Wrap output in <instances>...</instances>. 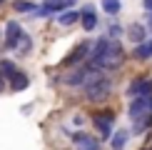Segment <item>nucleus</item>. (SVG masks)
Returning <instances> with one entry per match:
<instances>
[{
    "label": "nucleus",
    "instance_id": "nucleus-1",
    "mask_svg": "<svg viewBox=\"0 0 152 150\" xmlns=\"http://www.w3.org/2000/svg\"><path fill=\"white\" fill-rule=\"evenodd\" d=\"M85 98L90 100V103H100V100H105L107 95H110V90H112V83L105 78L102 73H92L90 78L85 80Z\"/></svg>",
    "mask_w": 152,
    "mask_h": 150
},
{
    "label": "nucleus",
    "instance_id": "nucleus-2",
    "mask_svg": "<svg viewBox=\"0 0 152 150\" xmlns=\"http://www.w3.org/2000/svg\"><path fill=\"white\" fill-rule=\"evenodd\" d=\"M125 62V50L120 45L117 40H110V45H107V53L102 62H100V70H120V65Z\"/></svg>",
    "mask_w": 152,
    "mask_h": 150
},
{
    "label": "nucleus",
    "instance_id": "nucleus-3",
    "mask_svg": "<svg viewBox=\"0 0 152 150\" xmlns=\"http://www.w3.org/2000/svg\"><path fill=\"white\" fill-rule=\"evenodd\" d=\"M112 123H115V110H102L92 115V125L97 128L100 138H105V140L112 135Z\"/></svg>",
    "mask_w": 152,
    "mask_h": 150
},
{
    "label": "nucleus",
    "instance_id": "nucleus-4",
    "mask_svg": "<svg viewBox=\"0 0 152 150\" xmlns=\"http://www.w3.org/2000/svg\"><path fill=\"white\" fill-rule=\"evenodd\" d=\"M127 112H130V118L135 123H142V120H147V118H152L150 115V112H152V103L147 98H135L130 103V110Z\"/></svg>",
    "mask_w": 152,
    "mask_h": 150
},
{
    "label": "nucleus",
    "instance_id": "nucleus-5",
    "mask_svg": "<svg viewBox=\"0 0 152 150\" xmlns=\"http://www.w3.org/2000/svg\"><path fill=\"white\" fill-rule=\"evenodd\" d=\"M152 93V80L150 78H135L127 88V95L135 100V98H150Z\"/></svg>",
    "mask_w": 152,
    "mask_h": 150
},
{
    "label": "nucleus",
    "instance_id": "nucleus-6",
    "mask_svg": "<svg viewBox=\"0 0 152 150\" xmlns=\"http://www.w3.org/2000/svg\"><path fill=\"white\" fill-rule=\"evenodd\" d=\"M67 5H75V0H45V3L35 10V15H37V18H48V15L60 12L62 8H67Z\"/></svg>",
    "mask_w": 152,
    "mask_h": 150
},
{
    "label": "nucleus",
    "instance_id": "nucleus-7",
    "mask_svg": "<svg viewBox=\"0 0 152 150\" xmlns=\"http://www.w3.org/2000/svg\"><path fill=\"white\" fill-rule=\"evenodd\" d=\"M20 38H23V28L18 23L8 20L5 23V50H15L18 43H20Z\"/></svg>",
    "mask_w": 152,
    "mask_h": 150
},
{
    "label": "nucleus",
    "instance_id": "nucleus-8",
    "mask_svg": "<svg viewBox=\"0 0 152 150\" xmlns=\"http://www.w3.org/2000/svg\"><path fill=\"white\" fill-rule=\"evenodd\" d=\"M90 48H92L90 43H80V45L75 48V50H70V53H67V58L60 62V68H67V65H77V62H80L82 58H85L87 53H90Z\"/></svg>",
    "mask_w": 152,
    "mask_h": 150
},
{
    "label": "nucleus",
    "instance_id": "nucleus-9",
    "mask_svg": "<svg viewBox=\"0 0 152 150\" xmlns=\"http://www.w3.org/2000/svg\"><path fill=\"white\" fill-rule=\"evenodd\" d=\"M70 138H72L75 145H77V150H100V143L87 133H70Z\"/></svg>",
    "mask_w": 152,
    "mask_h": 150
},
{
    "label": "nucleus",
    "instance_id": "nucleus-10",
    "mask_svg": "<svg viewBox=\"0 0 152 150\" xmlns=\"http://www.w3.org/2000/svg\"><path fill=\"white\" fill-rule=\"evenodd\" d=\"M90 70H87V68H77V70H72L70 75H65V78H62V83H65L67 88H80V85H85V80L90 78Z\"/></svg>",
    "mask_w": 152,
    "mask_h": 150
},
{
    "label": "nucleus",
    "instance_id": "nucleus-11",
    "mask_svg": "<svg viewBox=\"0 0 152 150\" xmlns=\"http://www.w3.org/2000/svg\"><path fill=\"white\" fill-rule=\"evenodd\" d=\"M8 85H10V90H15V93H23V90H28V85H30V78H28V73H23V70L12 73L10 78H8Z\"/></svg>",
    "mask_w": 152,
    "mask_h": 150
},
{
    "label": "nucleus",
    "instance_id": "nucleus-12",
    "mask_svg": "<svg viewBox=\"0 0 152 150\" xmlns=\"http://www.w3.org/2000/svg\"><path fill=\"white\" fill-rule=\"evenodd\" d=\"M80 23L85 30H95L97 28V12L92 10V5H85V8L80 10Z\"/></svg>",
    "mask_w": 152,
    "mask_h": 150
},
{
    "label": "nucleus",
    "instance_id": "nucleus-13",
    "mask_svg": "<svg viewBox=\"0 0 152 150\" xmlns=\"http://www.w3.org/2000/svg\"><path fill=\"white\" fill-rule=\"evenodd\" d=\"M132 55H135L137 60H150V58H152V40H145V43H140V45L132 50Z\"/></svg>",
    "mask_w": 152,
    "mask_h": 150
},
{
    "label": "nucleus",
    "instance_id": "nucleus-14",
    "mask_svg": "<svg viewBox=\"0 0 152 150\" xmlns=\"http://www.w3.org/2000/svg\"><path fill=\"white\" fill-rule=\"evenodd\" d=\"M145 35H147V28H145V25H132V28L127 30V38L132 43H137V45H140V43H145Z\"/></svg>",
    "mask_w": 152,
    "mask_h": 150
},
{
    "label": "nucleus",
    "instance_id": "nucleus-15",
    "mask_svg": "<svg viewBox=\"0 0 152 150\" xmlns=\"http://www.w3.org/2000/svg\"><path fill=\"white\" fill-rule=\"evenodd\" d=\"M125 143H127V133H125V130H117V133L110 135V145H112V150H125Z\"/></svg>",
    "mask_w": 152,
    "mask_h": 150
},
{
    "label": "nucleus",
    "instance_id": "nucleus-16",
    "mask_svg": "<svg viewBox=\"0 0 152 150\" xmlns=\"http://www.w3.org/2000/svg\"><path fill=\"white\" fill-rule=\"evenodd\" d=\"M12 73H18V65H15V62H12V60H0V75L8 80Z\"/></svg>",
    "mask_w": 152,
    "mask_h": 150
},
{
    "label": "nucleus",
    "instance_id": "nucleus-17",
    "mask_svg": "<svg viewBox=\"0 0 152 150\" xmlns=\"http://www.w3.org/2000/svg\"><path fill=\"white\" fill-rule=\"evenodd\" d=\"M80 20V10H67L60 15V25H75Z\"/></svg>",
    "mask_w": 152,
    "mask_h": 150
},
{
    "label": "nucleus",
    "instance_id": "nucleus-18",
    "mask_svg": "<svg viewBox=\"0 0 152 150\" xmlns=\"http://www.w3.org/2000/svg\"><path fill=\"white\" fill-rule=\"evenodd\" d=\"M12 8H15L18 12H35L37 5L35 3H28V0H12Z\"/></svg>",
    "mask_w": 152,
    "mask_h": 150
},
{
    "label": "nucleus",
    "instance_id": "nucleus-19",
    "mask_svg": "<svg viewBox=\"0 0 152 150\" xmlns=\"http://www.w3.org/2000/svg\"><path fill=\"white\" fill-rule=\"evenodd\" d=\"M102 10L110 12V15H117V12L122 10V3H120V0H102Z\"/></svg>",
    "mask_w": 152,
    "mask_h": 150
},
{
    "label": "nucleus",
    "instance_id": "nucleus-20",
    "mask_svg": "<svg viewBox=\"0 0 152 150\" xmlns=\"http://www.w3.org/2000/svg\"><path fill=\"white\" fill-rule=\"evenodd\" d=\"M30 48H33V38L23 33V38H20V43H18V50H20V55H28V53H30Z\"/></svg>",
    "mask_w": 152,
    "mask_h": 150
},
{
    "label": "nucleus",
    "instance_id": "nucleus-21",
    "mask_svg": "<svg viewBox=\"0 0 152 150\" xmlns=\"http://www.w3.org/2000/svg\"><path fill=\"white\" fill-rule=\"evenodd\" d=\"M120 33H122V25L112 23V25H110V38H112V40H117V38H120Z\"/></svg>",
    "mask_w": 152,
    "mask_h": 150
},
{
    "label": "nucleus",
    "instance_id": "nucleus-22",
    "mask_svg": "<svg viewBox=\"0 0 152 150\" xmlns=\"http://www.w3.org/2000/svg\"><path fill=\"white\" fill-rule=\"evenodd\" d=\"M142 8L147 10V12H152V0H142Z\"/></svg>",
    "mask_w": 152,
    "mask_h": 150
},
{
    "label": "nucleus",
    "instance_id": "nucleus-23",
    "mask_svg": "<svg viewBox=\"0 0 152 150\" xmlns=\"http://www.w3.org/2000/svg\"><path fill=\"white\" fill-rule=\"evenodd\" d=\"M3 90H5V78L0 75V93H3Z\"/></svg>",
    "mask_w": 152,
    "mask_h": 150
},
{
    "label": "nucleus",
    "instance_id": "nucleus-24",
    "mask_svg": "<svg viewBox=\"0 0 152 150\" xmlns=\"http://www.w3.org/2000/svg\"><path fill=\"white\" fill-rule=\"evenodd\" d=\"M150 23H152V12H150Z\"/></svg>",
    "mask_w": 152,
    "mask_h": 150
},
{
    "label": "nucleus",
    "instance_id": "nucleus-25",
    "mask_svg": "<svg viewBox=\"0 0 152 150\" xmlns=\"http://www.w3.org/2000/svg\"><path fill=\"white\" fill-rule=\"evenodd\" d=\"M0 3H3V0H0Z\"/></svg>",
    "mask_w": 152,
    "mask_h": 150
},
{
    "label": "nucleus",
    "instance_id": "nucleus-26",
    "mask_svg": "<svg viewBox=\"0 0 152 150\" xmlns=\"http://www.w3.org/2000/svg\"><path fill=\"white\" fill-rule=\"evenodd\" d=\"M150 150H152V148H150Z\"/></svg>",
    "mask_w": 152,
    "mask_h": 150
}]
</instances>
